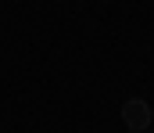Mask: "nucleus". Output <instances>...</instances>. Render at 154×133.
Returning <instances> with one entry per match:
<instances>
[{
	"label": "nucleus",
	"mask_w": 154,
	"mask_h": 133,
	"mask_svg": "<svg viewBox=\"0 0 154 133\" xmlns=\"http://www.w3.org/2000/svg\"><path fill=\"white\" fill-rule=\"evenodd\" d=\"M122 122H125V130L129 133H147L154 122V112L151 104L143 101V97H129L125 104H122Z\"/></svg>",
	"instance_id": "1"
},
{
	"label": "nucleus",
	"mask_w": 154,
	"mask_h": 133,
	"mask_svg": "<svg viewBox=\"0 0 154 133\" xmlns=\"http://www.w3.org/2000/svg\"><path fill=\"white\" fill-rule=\"evenodd\" d=\"M147 133H154V130H147Z\"/></svg>",
	"instance_id": "2"
}]
</instances>
